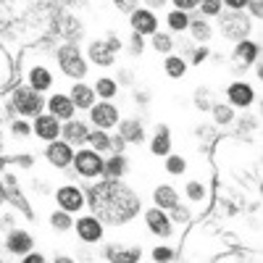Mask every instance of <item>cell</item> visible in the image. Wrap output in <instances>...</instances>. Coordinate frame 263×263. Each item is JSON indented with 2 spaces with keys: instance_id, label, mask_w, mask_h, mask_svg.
Masks as SVG:
<instances>
[{
  "instance_id": "60d3db41",
  "label": "cell",
  "mask_w": 263,
  "mask_h": 263,
  "mask_svg": "<svg viewBox=\"0 0 263 263\" xmlns=\"http://www.w3.org/2000/svg\"><path fill=\"white\" fill-rule=\"evenodd\" d=\"M203 58H205V50H197V53H192V61H195V63H200Z\"/></svg>"
},
{
  "instance_id": "ffe728a7",
  "label": "cell",
  "mask_w": 263,
  "mask_h": 263,
  "mask_svg": "<svg viewBox=\"0 0 263 263\" xmlns=\"http://www.w3.org/2000/svg\"><path fill=\"white\" fill-rule=\"evenodd\" d=\"M121 135H124V140L142 142V129H140L137 121H124V124H121Z\"/></svg>"
},
{
  "instance_id": "d6a6232c",
  "label": "cell",
  "mask_w": 263,
  "mask_h": 263,
  "mask_svg": "<svg viewBox=\"0 0 263 263\" xmlns=\"http://www.w3.org/2000/svg\"><path fill=\"white\" fill-rule=\"evenodd\" d=\"M166 166H168V171H174V174H182V171H184V161H182V158H168Z\"/></svg>"
},
{
  "instance_id": "e0dca14e",
  "label": "cell",
  "mask_w": 263,
  "mask_h": 263,
  "mask_svg": "<svg viewBox=\"0 0 263 263\" xmlns=\"http://www.w3.org/2000/svg\"><path fill=\"white\" fill-rule=\"evenodd\" d=\"M29 248H32V237H29V234L16 232V234L8 237V250H11V253H27Z\"/></svg>"
},
{
  "instance_id": "52a82bcc",
  "label": "cell",
  "mask_w": 263,
  "mask_h": 263,
  "mask_svg": "<svg viewBox=\"0 0 263 263\" xmlns=\"http://www.w3.org/2000/svg\"><path fill=\"white\" fill-rule=\"evenodd\" d=\"M92 119H95L98 126H114L116 119H119V114H116V108H114V105L103 103V105H98L95 111H92Z\"/></svg>"
},
{
  "instance_id": "3957f363",
  "label": "cell",
  "mask_w": 263,
  "mask_h": 263,
  "mask_svg": "<svg viewBox=\"0 0 263 263\" xmlns=\"http://www.w3.org/2000/svg\"><path fill=\"white\" fill-rule=\"evenodd\" d=\"M61 66H63V71L71 74V77H84V71H87L84 61L79 58L77 48H71V45L61 48Z\"/></svg>"
},
{
  "instance_id": "30bf717a",
  "label": "cell",
  "mask_w": 263,
  "mask_h": 263,
  "mask_svg": "<svg viewBox=\"0 0 263 263\" xmlns=\"http://www.w3.org/2000/svg\"><path fill=\"white\" fill-rule=\"evenodd\" d=\"M147 227L156 232V234H161V237H168V232H171L168 218H166L161 211H150V213H147Z\"/></svg>"
},
{
  "instance_id": "d4e9b609",
  "label": "cell",
  "mask_w": 263,
  "mask_h": 263,
  "mask_svg": "<svg viewBox=\"0 0 263 263\" xmlns=\"http://www.w3.org/2000/svg\"><path fill=\"white\" fill-rule=\"evenodd\" d=\"M153 153H158V156L168 153V132H161V135L156 137V142H153Z\"/></svg>"
},
{
  "instance_id": "f35d334b",
  "label": "cell",
  "mask_w": 263,
  "mask_h": 263,
  "mask_svg": "<svg viewBox=\"0 0 263 263\" xmlns=\"http://www.w3.org/2000/svg\"><path fill=\"white\" fill-rule=\"evenodd\" d=\"M105 48L111 50V53H114V50H119V40H116V37H114V40H108V45H105Z\"/></svg>"
},
{
  "instance_id": "7402d4cb",
  "label": "cell",
  "mask_w": 263,
  "mask_h": 263,
  "mask_svg": "<svg viewBox=\"0 0 263 263\" xmlns=\"http://www.w3.org/2000/svg\"><path fill=\"white\" fill-rule=\"evenodd\" d=\"M237 55H239V61H242V63H253L255 55H258V48L253 45V42H242V45L237 48Z\"/></svg>"
},
{
  "instance_id": "8d00e7d4",
  "label": "cell",
  "mask_w": 263,
  "mask_h": 263,
  "mask_svg": "<svg viewBox=\"0 0 263 263\" xmlns=\"http://www.w3.org/2000/svg\"><path fill=\"white\" fill-rule=\"evenodd\" d=\"M13 135H16V137L29 135V126H27V124H13Z\"/></svg>"
},
{
  "instance_id": "44dd1931",
  "label": "cell",
  "mask_w": 263,
  "mask_h": 263,
  "mask_svg": "<svg viewBox=\"0 0 263 263\" xmlns=\"http://www.w3.org/2000/svg\"><path fill=\"white\" fill-rule=\"evenodd\" d=\"M29 79H32V87H34V90H48L50 82H53V79H50V74H48L45 69H34Z\"/></svg>"
},
{
  "instance_id": "d590c367",
  "label": "cell",
  "mask_w": 263,
  "mask_h": 263,
  "mask_svg": "<svg viewBox=\"0 0 263 263\" xmlns=\"http://www.w3.org/2000/svg\"><path fill=\"white\" fill-rule=\"evenodd\" d=\"M218 8H221V6H218L216 0H205V3H203V11L205 13H218Z\"/></svg>"
},
{
  "instance_id": "5bb4252c",
  "label": "cell",
  "mask_w": 263,
  "mask_h": 263,
  "mask_svg": "<svg viewBox=\"0 0 263 263\" xmlns=\"http://www.w3.org/2000/svg\"><path fill=\"white\" fill-rule=\"evenodd\" d=\"M71 100H74V105H79V108H90V105L95 103V95H92L90 87L77 84L74 90H71Z\"/></svg>"
},
{
  "instance_id": "6da1fadb",
  "label": "cell",
  "mask_w": 263,
  "mask_h": 263,
  "mask_svg": "<svg viewBox=\"0 0 263 263\" xmlns=\"http://www.w3.org/2000/svg\"><path fill=\"white\" fill-rule=\"evenodd\" d=\"M90 208L105 224L116 227V224H126L129 218H135V213L140 211V197L132 190H126L124 184L108 179L90 190Z\"/></svg>"
},
{
  "instance_id": "484cf974",
  "label": "cell",
  "mask_w": 263,
  "mask_h": 263,
  "mask_svg": "<svg viewBox=\"0 0 263 263\" xmlns=\"http://www.w3.org/2000/svg\"><path fill=\"white\" fill-rule=\"evenodd\" d=\"M108 255H111V260H137V255H140V250H132V253H119L116 248H108Z\"/></svg>"
},
{
  "instance_id": "74e56055",
  "label": "cell",
  "mask_w": 263,
  "mask_h": 263,
  "mask_svg": "<svg viewBox=\"0 0 263 263\" xmlns=\"http://www.w3.org/2000/svg\"><path fill=\"white\" fill-rule=\"evenodd\" d=\"M153 255H156V260H168V258H171V250H166V248H158V250L153 253Z\"/></svg>"
},
{
  "instance_id": "cb8c5ba5",
  "label": "cell",
  "mask_w": 263,
  "mask_h": 263,
  "mask_svg": "<svg viewBox=\"0 0 263 263\" xmlns=\"http://www.w3.org/2000/svg\"><path fill=\"white\" fill-rule=\"evenodd\" d=\"M166 71H168L171 77H182V74H184V61H182V58H168V61H166Z\"/></svg>"
},
{
  "instance_id": "ab89813d",
  "label": "cell",
  "mask_w": 263,
  "mask_h": 263,
  "mask_svg": "<svg viewBox=\"0 0 263 263\" xmlns=\"http://www.w3.org/2000/svg\"><path fill=\"white\" fill-rule=\"evenodd\" d=\"M177 6H179V8H184V11H187V8H192V6H195V3H192V0H177Z\"/></svg>"
},
{
  "instance_id": "ac0fdd59",
  "label": "cell",
  "mask_w": 263,
  "mask_h": 263,
  "mask_svg": "<svg viewBox=\"0 0 263 263\" xmlns=\"http://www.w3.org/2000/svg\"><path fill=\"white\" fill-rule=\"evenodd\" d=\"M90 58H92L95 63H100V66H111L114 53L108 50L105 45H100V42H92V45H90Z\"/></svg>"
},
{
  "instance_id": "b9f144b4",
  "label": "cell",
  "mask_w": 263,
  "mask_h": 263,
  "mask_svg": "<svg viewBox=\"0 0 263 263\" xmlns=\"http://www.w3.org/2000/svg\"><path fill=\"white\" fill-rule=\"evenodd\" d=\"M187 216H190V213H187L184 208H179V205H177V218H179V221H184V218H187Z\"/></svg>"
},
{
  "instance_id": "9a60e30c",
  "label": "cell",
  "mask_w": 263,
  "mask_h": 263,
  "mask_svg": "<svg viewBox=\"0 0 263 263\" xmlns=\"http://www.w3.org/2000/svg\"><path fill=\"white\" fill-rule=\"evenodd\" d=\"M229 98L237 105H250L253 103V90L248 84H234V87H229Z\"/></svg>"
},
{
  "instance_id": "7bdbcfd3",
  "label": "cell",
  "mask_w": 263,
  "mask_h": 263,
  "mask_svg": "<svg viewBox=\"0 0 263 263\" xmlns=\"http://www.w3.org/2000/svg\"><path fill=\"white\" fill-rule=\"evenodd\" d=\"M229 6H234V11H237L239 6H245V0H229Z\"/></svg>"
},
{
  "instance_id": "ee69618b",
  "label": "cell",
  "mask_w": 263,
  "mask_h": 263,
  "mask_svg": "<svg viewBox=\"0 0 263 263\" xmlns=\"http://www.w3.org/2000/svg\"><path fill=\"white\" fill-rule=\"evenodd\" d=\"M27 260H29V263H40V260H42V255H29Z\"/></svg>"
},
{
  "instance_id": "4316f807",
  "label": "cell",
  "mask_w": 263,
  "mask_h": 263,
  "mask_svg": "<svg viewBox=\"0 0 263 263\" xmlns=\"http://www.w3.org/2000/svg\"><path fill=\"white\" fill-rule=\"evenodd\" d=\"M90 142L98 147V150H105V147H111V140H108L103 132H90Z\"/></svg>"
},
{
  "instance_id": "2e32d148",
  "label": "cell",
  "mask_w": 263,
  "mask_h": 263,
  "mask_svg": "<svg viewBox=\"0 0 263 263\" xmlns=\"http://www.w3.org/2000/svg\"><path fill=\"white\" fill-rule=\"evenodd\" d=\"M63 135H66V140H69V142H84L87 137H90V132H87L84 124L69 121V124H66V129H63Z\"/></svg>"
},
{
  "instance_id": "f546056e",
  "label": "cell",
  "mask_w": 263,
  "mask_h": 263,
  "mask_svg": "<svg viewBox=\"0 0 263 263\" xmlns=\"http://www.w3.org/2000/svg\"><path fill=\"white\" fill-rule=\"evenodd\" d=\"M192 27V34L197 37V40H208V34H211V29L203 24V21H195V24H190Z\"/></svg>"
},
{
  "instance_id": "8fae6325",
  "label": "cell",
  "mask_w": 263,
  "mask_h": 263,
  "mask_svg": "<svg viewBox=\"0 0 263 263\" xmlns=\"http://www.w3.org/2000/svg\"><path fill=\"white\" fill-rule=\"evenodd\" d=\"M79 237L87 239V242L100 239V224L95 221V218H82V221H79Z\"/></svg>"
},
{
  "instance_id": "7a4b0ae2",
  "label": "cell",
  "mask_w": 263,
  "mask_h": 263,
  "mask_svg": "<svg viewBox=\"0 0 263 263\" xmlns=\"http://www.w3.org/2000/svg\"><path fill=\"white\" fill-rule=\"evenodd\" d=\"M13 103H16V111H21L24 116H34L40 111V98L34 90H27V87H18L16 95H13Z\"/></svg>"
},
{
  "instance_id": "9c48e42d",
  "label": "cell",
  "mask_w": 263,
  "mask_h": 263,
  "mask_svg": "<svg viewBox=\"0 0 263 263\" xmlns=\"http://www.w3.org/2000/svg\"><path fill=\"white\" fill-rule=\"evenodd\" d=\"M58 203L66 208V211H79L82 208V195L74 190V187H63L58 192Z\"/></svg>"
},
{
  "instance_id": "4fadbf2b",
  "label": "cell",
  "mask_w": 263,
  "mask_h": 263,
  "mask_svg": "<svg viewBox=\"0 0 263 263\" xmlns=\"http://www.w3.org/2000/svg\"><path fill=\"white\" fill-rule=\"evenodd\" d=\"M37 135H40V137H45V140L58 137V135H61V129H58L55 119H50V116H40V119H37Z\"/></svg>"
},
{
  "instance_id": "277c9868",
  "label": "cell",
  "mask_w": 263,
  "mask_h": 263,
  "mask_svg": "<svg viewBox=\"0 0 263 263\" xmlns=\"http://www.w3.org/2000/svg\"><path fill=\"white\" fill-rule=\"evenodd\" d=\"M77 168L82 177H95L103 171V161L98 158V153H79L77 156Z\"/></svg>"
},
{
  "instance_id": "83f0119b",
  "label": "cell",
  "mask_w": 263,
  "mask_h": 263,
  "mask_svg": "<svg viewBox=\"0 0 263 263\" xmlns=\"http://www.w3.org/2000/svg\"><path fill=\"white\" fill-rule=\"evenodd\" d=\"M168 24H171L174 29H184V27H190V21H187L184 13L177 11V13H171V16H168Z\"/></svg>"
},
{
  "instance_id": "f1b7e54d",
  "label": "cell",
  "mask_w": 263,
  "mask_h": 263,
  "mask_svg": "<svg viewBox=\"0 0 263 263\" xmlns=\"http://www.w3.org/2000/svg\"><path fill=\"white\" fill-rule=\"evenodd\" d=\"M98 92H100L103 98H111V95L116 92V84H114L111 79H100V82H98Z\"/></svg>"
},
{
  "instance_id": "8992f818",
  "label": "cell",
  "mask_w": 263,
  "mask_h": 263,
  "mask_svg": "<svg viewBox=\"0 0 263 263\" xmlns=\"http://www.w3.org/2000/svg\"><path fill=\"white\" fill-rule=\"evenodd\" d=\"M48 158L55 166H69L71 163V147H69V142H53L50 150H48Z\"/></svg>"
},
{
  "instance_id": "603a6c76",
  "label": "cell",
  "mask_w": 263,
  "mask_h": 263,
  "mask_svg": "<svg viewBox=\"0 0 263 263\" xmlns=\"http://www.w3.org/2000/svg\"><path fill=\"white\" fill-rule=\"evenodd\" d=\"M105 171H108V179L121 177V174H124V158H121V156L111 158V161H108V166H105Z\"/></svg>"
},
{
  "instance_id": "4dcf8cb0",
  "label": "cell",
  "mask_w": 263,
  "mask_h": 263,
  "mask_svg": "<svg viewBox=\"0 0 263 263\" xmlns=\"http://www.w3.org/2000/svg\"><path fill=\"white\" fill-rule=\"evenodd\" d=\"M53 227H58V229H69V227H71V218L66 216V213H53Z\"/></svg>"
},
{
  "instance_id": "ba28073f",
  "label": "cell",
  "mask_w": 263,
  "mask_h": 263,
  "mask_svg": "<svg viewBox=\"0 0 263 263\" xmlns=\"http://www.w3.org/2000/svg\"><path fill=\"white\" fill-rule=\"evenodd\" d=\"M132 27H135L140 34H150L153 29H156V16H153L150 11H137L135 16H132Z\"/></svg>"
},
{
  "instance_id": "5b68a950",
  "label": "cell",
  "mask_w": 263,
  "mask_h": 263,
  "mask_svg": "<svg viewBox=\"0 0 263 263\" xmlns=\"http://www.w3.org/2000/svg\"><path fill=\"white\" fill-rule=\"evenodd\" d=\"M221 27H224V34L227 37H232V40H237V37H245L248 34V21L242 18V16H237V13H232V16H224V21H221Z\"/></svg>"
},
{
  "instance_id": "d6986e66",
  "label": "cell",
  "mask_w": 263,
  "mask_h": 263,
  "mask_svg": "<svg viewBox=\"0 0 263 263\" xmlns=\"http://www.w3.org/2000/svg\"><path fill=\"white\" fill-rule=\"evenodd\" d=\"M156 200L163 208H177V192H174L171 187H158L156 190Z\"/></svg>"
},
{
  "instance_id": "1f68e13d",
  "label": "cell",
  "mask_w": 263,
  "mask_h": 263,
  "mask_svg": "<svg viewBox=\"0 0 263 263\" xmlns=\"http://www.w3.org/2000/svg\"><path fill=\"white\" fill-rule=\"evenodd\" d=\"M153 42H156V48H158V50H163V53H166V50H171V42H168V37H166V34H156V40H153Z\"/></svg>"
},
{
  "instance_id": "7c38bea8",
  "label": "cell",
  "mask_w": 263,
  "mask_h": 263,
  "mask_svg": "<svg viewBox=\"0 0 263 263\" xmlns=\"http://www.w3.org/2000/svg\"><path fill=\"white\" fill-rule=\"evenodd\" d=\"M50 111H53L55 116H61V119H69V116L74 114V100L63 98V95H55V98L50 100Z\"/></svg>"
},
{
  "instance_id": "e575fe53",
  "label": "cell",
  "mask_w": 263,
  "mask_h": 263,
  "mask_svg": "<svg viewBox=\"0 0 263 263\" xmlns=\"http://www.w3.org/2000/svg\"><path fill=\"white\" fill-rule=\"evenodd\" d=\"M187 192H190L192 200H200V197H203V187H200V184H190V187H187Z\"/></svg>"
},
{
  "instance_id": "836d02e7",
  "label": "cell",
  "mask_w": 263,
  "mask_h": 263,
  "mask_svg": "<svg viewBox=\"0 0 263 263\" xmlns=\"http://www.w3.org/2000/svg\"><path fill=\"white\" fill-rule=\"evenodd\" d=\"M216 119L218 121H229L232 119V111H229V108H224V105H218L216 108Z\"/></svg>"
}]
</instances>
